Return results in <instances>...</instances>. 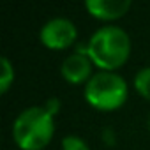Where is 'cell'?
Instances as JSON below:
<instances>
[{"mask_svg":"<svg viewBox=\"0 0 150 150\" xmlns=\"http://www.w3.org/2000/svg\"><path fill=\"white\" fill-rule=\"evenodd\" d=\"M101 138H103L104 145H108V146H113V145L117 143V134H115V131H113L111 127H106V129L101 132Z\"/></svg>","mask_w":150,"mask_h":150,"instance_id":"cell-11","label":"cell"},{"mask_svg":"<svg viewBox=\"0 0 150 150\" xmlns=\"http://www.w3.org/2000/svg\"><path fill=\"white\" fill-rule=\"evenodd\" d=\"M55 117L44 106L21 110L11 125V136L20 150H44L55 138Z\"/></svg>","mask_w":150,"mask_h":150,"instance_id":"cell-2","label":"cell"},{"mask_svg":"<svg viewBox=\"0 0 150 150\" xmlns=\"http://www.w3.org/2000/svg\"><path fill=\"white\" fill-rule=\"evenodd\" d=\"M96 65L90 60L88 55L71 51L60 64V76L65 83L78 87V85H87L88 80L96 74Z\"/></svg>","mask_w":150,"mask_h":150,"instance_id":"cell-5","label":"cell"},{"mask_svg":"<svg viewBox=\"0 0 150 150\" xmlns=\"http://www.w3.org/2000/svg\"><path fill=\"white\" fill-rule=\"evenodd\" d=\"M146 125H148V131H150V115H148V122H146Z\"/></svg>","mask_w":150,"mask_h":150,"instance_id":"cell-12","label":"cell"},{"mask_svg":"<svg viewBox=\"0 0 150 150\" xmlns=\"http://www.w3.org/2000/svg\"><path fill=\"white\" fill-rule=\"evenodd\" d=\"M60 148L62 150H90V145L87 143L85 138H81L78 134H67L62 138Z\"/></svg>","mask_w":150,"mask_h":150,"instance_id":"cell-9","label":"cell"},{"mask_svg":"<svg viewBox=\"0 0 150 150\" xmlns=\"http://www.w3.org/2000/svg\"><path fill=\"white\" fill-rule=\"evenodd\" d=\"M132 87L138 96H141L145 101L150 103V65H145L136 71L132 78Z\"/></svg>","mask_w":150,"mask_h":150,"instance_id":"cell-8","label":"cell"},{"mask_svg":"<svg viewBox=\"0 0 150 150\" xmlns=\"http://www.w3.org/2000/svg\"><path fill=\"white\" fill-rule=\"evenodd\" d=\"M39 42L51 51L74 50L78 44V27L65 16L50 18L39 28Z\"/></svg>","mask_w":150,"mask_h":150,"instance_id":"cell-4","label":"cell"},{"mask_svg":"<svg viewBox=\"0 0 150 150\" xmlns=\"http://www.w3.org/2000/svg\"><path fill=\"white\" fill-rule=\"evenodd\" d=\"M87 48L96 69L117 72L127 64L132 51V41L125 28L113 23L94 30L87 41Z\"/></svg>","mask_w":150,"mask_h":150,"instance_id":"cell-1","label":"cell"},{"mask_svg":"<svg viewBox=\"0 0 150 150\" xmlns=\"http://www.w3.org/2000/svg\"><path fill=\"white\" fill-rule=\"evenodd\" d=\"M42 106L48 110V113H51L53 117H57V115L60 113V110H62V101H60L58 97H50Z\"/></svg>","mask_w":150,"mask_h":150,"instance_id":"cell-10","label":"cell"},{"mask_svg":"<svg viewBox=\"0 0 150 150\" xmlns=\"http://www.w3.org/2000/svg\"><path fill=\"white\" fill-rule=\"evenodd\" d=\"M83 99L90 108L101 113L117 111L129 99V85L120 72L96 71L83 87Z\"/></svg>","mask_w":150,"mask_h":150,"instance_id":"cell-3","label":"cell"},{"mask_svg":"<svg viewBox=\"0 0 150 150\" xmlns=\"http://www.w3.org/2000/svg\"><path fill=\"white\" fill-rule=\"evenodd\" d=\"M16 78V71H14V64L9 60V57H0V94L6 96Z\"/></svg>","mask_w":150,"mask_h":150,"instance_id":"cell-7","label":"cell"},{"mask_svg":"<svg viewBox=\"0 0 150 150\" xmlns=\"http://www.w3.org/2000/svg\"><path fill=\"white\" fill-rule=\"evenodd\" d=\"M83 7L94 20L113 25V21L124 18L131 11L132 2L131 0H87Z\"/></svg>","mask_w":150,"mask_h":150,"instance_id":"cell-6","label":"cell"}]
</instances>
